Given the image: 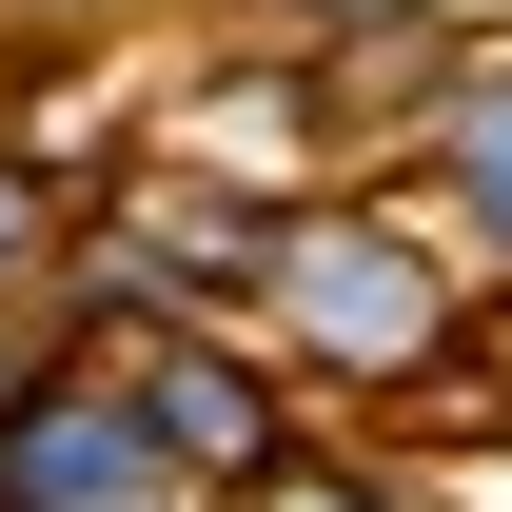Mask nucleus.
<instances>
[{
  "mask_svg": "<svg viewBox=\"0 0 512 512\" xmlns=\"http://www.w3.org/2000/svg\"><path fill=\"white\" fill-rule=\"evenodd\" d=\"M20 256H40V178H0V276H20Z\"/></svg>",
  "mask_w": 512,
  "mask_h": 512,
  "instance_id": "6",
  "label": "nucleus"
},
{
  "mask_svg": "<svg viewBox=\"0 0 512 512\" xmlns=\"http://www.w3.org/2000/svg\"><path fill=\"white\" fill-rule=\"evenodd\" d=\"M276 20H394V0H276Z\"/></svg>",
  "mask_w": 512,
  "mask_h": 512,
  "instance_id": "7",
  "label": "nucleus"
},
{
  "mask_svg": "<svg viewBox=\"0 0 512 512\" xmlns=\"http://www.w3.org/2000/svg\"><path fill=\"white\" fill-rule=\"evenodd\" d=\"M276 316L316 335L335 375H434L453 355V276L414 237H375V217H296L276 237Z\"/></svg>",
  "mask_w": 512,
  "mask_h": 512,
  "instance_id": "1",
  "label": "nucleus"
},
{
  "mask_svg": "<svg viewBox=\"0 0 512 512\" xmlns=\"http://www.w3.org/2000/svg\"><path fill=\"white\" fill-rule=\"evenodd\" d=\"M434 158H453V217H473V256H512V40L434 99Z\"/></svg>",
  "mask_w": 512,
  "mask_h": 512,
  "instance_id": "4",
  "label": "nucleus"
},
{
  "mask_svg": "<svg viewBox=\"0 0 512 512\" xmlns=\"http://www.w3.org/2000/svg\"><path fill=\"white\" fill-rule=\"evenodd\" d=\"M138 493H178L158 394H99V375L0 394V512H138Z\"/></svg>",
  "mask_w": 512,
  "mask_h": 512,
  "instance_id": "2",
  "label": "nucleus"
},
{
  "mask_svg": "<svg viewBox=\"0 0 512 512\" xmlns=\"http://www.w3.org/2000/svg\"><path fill=\"white\" fill-rule=\"evenodd\" d=\"M158 434H178V473H276V394L237 375V355H158Z\"/></svg>",
  "mask_w": 512,
  "mask_h": 512,
  "instance_id": "3",
  "label": "nucleus"
},
{
  "mask_svg": "<svg viewBox=\"0 0 512 512\" xmlns=\"http://www.w3.org/2000/svg\"><path fill=\"white\" fill-rule=\"evenodd\" d=\"M256 512H375V493H355V473H276Z\"/></svg>",
  "mask_w": 512,
  "mask_h": 512,
  "instance_id": "5",
  "label": "nucleus"
}]
</instances>
